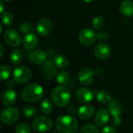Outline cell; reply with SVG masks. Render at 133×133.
I'll return each instance as SVG.
<instances>
[{
  "instance_id": "6da1fadb",
  "label": "cell",
  "mask_w": 133,
  "mask_h": 133,
  "mask_svg": "<svg viewBox=\"0 0 133 133\" xmlns=\"http://www.w3.org/2000/svg\"><path fill=\"white\" fill-rule=\"evenodd\" d=\"M55 125L58 133H76L79 129L78 121L72 115L59 116Z\"/></svg>"
},
{
  "instance_id": "7a4b0ae2",
  "label": "cell",
  "mask_w": 133,
  "mask_h": 133,
  "mask_svg": "<svg viewBox=\"0 0 133 133\" xmlns=\"http://www.w3.org/2000/svg\"><path fill=\"white\" fill-rule=\"evenodd\" d=\"M71 99L70 90L65 86H58L51 91L52 102L59 108L65 107L69 104Z\"/></svg>"
},
{
  "instance_id": "3957f363",
  "label": "cell",
  "mask_w": 133,
  "mask_h": 133,
  "mask_svg": "<svg viewBox=\"0 0 133 133\" xmlns=\"http://www.w3.org/2000/svg\"><path fill=\"white\" fill-rule=\"evenodd\" d=\"M44 89L37 83H30L23 88L21 93L22 99L26 102H36L42 99Z\"/></svg>"
},
{
  "instance_id": "277c9868",
  "label": "cell",
  "mask_w": 133,
  "mask_h": 133,
  "mask_svg": "<svg viewBox=\"0 0 133 133\" xmlns=\"http://www.w3.org/2000/svg\"><path fill=\"white\" fill-rule=\"evenodd\" d=\"M51 119L45 115L37 116L32 122V128L34 132L38 133L48 132L52 128Z\"/></svg>"
},
{
  "instance_id": "5b68a950",
  "label": "cell",
  "mask_w": 133,
  "mask_h": 133,
  "mask_svg": "<svg viewBox=\"0 0 133 133\" xmlns=\"http://www.w3.org/2000/svg\"><path fill=\"white\" fill-rule=\"evenodd\" d=\"M32 76V72L30 69L25 66H19L16 68L12 73L13 80L19 84L25 83L28 82Z\"/></svg>"
},
{
  "instance_id": "8992f818",
  "label": "cell",
  "mask_w": 133,
  "mask_h": 133,
  "mask_svg": "<svg viewBox=\"0 0 133 133\" xmlns=\"http://www.w3.org/2000/svg\"><path fill=\"white\" fill-rule=\"evenodd\" d=\"M19 118V111L16 108H8L4 109L0 115L1 122L5 125H12L16 123Z\"/></svg>"
},
{
  "instance_id": "52a82bcc",
  "label": "cell",
  "mask_w": 133,
  "mask_h": 133,
  "mask_svg": "<svg viewBox=\"0 0 133 133\" xmlns=\"http://www.w3.org/2000/svg\"><path fill=\"white\" fill-rule=\"evenodd\" d=\"M97 40V34L90 28L83 29L79 34V41L83 46H91Z\"/></svg>"
},
{
  "instance_id": "ba28073f",
  "label": "cell",
  "mask_w": 133,
  "mask_h": 133,
  "mask_svg": "<svg viewBox=\"0 0 133 133\" xmlns=\"http://www.w3.org/2000/svg\"><path fill=\"white\" fill-rule=\"evenodd\" d=\"M5 42L11 47H17L22 41L19 33L15 29H8L3 35Z\"/></svg>"
},
{
  "instance_id": "9c48e42d",
  "label": "cell",
  "mask_w": 133,
  "mask_h": 133,
  "mask_svg": "<svg viewBox=\"0 0 133 133\" xmlns=\"http://www.w3.org/2000/svg\"><path fill=\"white\" fill-rule=\"evenodd\" d=\"M56 66L54 64V62L51 60L45 61L41 66V72L44 77L48 79H53L57 76Z\"/></svg>"
},
{
  "instance_id": "30bf717a",
  "label": "cell",
  "mask_w": 133,
  "mask_h": 133,
  "mask_svg": "<svg viewBox=\"0 0 133 133\" xmlns=\"http://www.w3.org/2000/svg\"><path fill=\"white\" fill-rule=\"evenodd\" d=\"M78 78L81 84L89 86L92 84L94 79V72L90 68H83L79 71Z\"/></svg>"
},
{
  "instance_id": "8fae6325",
  "label": "cell",
  "mask_w": 133,
  "mask_h": 133,
  "mask_svg": "<svg viewBox=\"0 0 133 133\" xmlns=\"http://www.w3.org/2000/svg\"><path fill=\"white\" fill-rule=\"evenodd\" d=\"M77 101L82 104H87L90 103L94 99V93L87 88H79L76 92Z\"/></svg>"
},
{
  "instance_id": "7c38bea8",
  "label": "cell",
  "mask_w": 133,
  "mask_h": 133,
  "mask_svg": "<svg viewBox=\"0 0 133 133\" xmlns=\"http://www.w3.org/2000/svg\"><path fill=\"white\" fill-rule=\"evenodd\" d=\"M36 29L41 36H48L52 30V23L47 18L41 19L37 23Z\"/></svg>"
},
{
  "instance_id": "4fadbf2b",
  "label": "cell",
  "mask_w": 133,
  "mask_h": 133,
  "mask_svg": "<svg viewBox=\"0 0 133 133\" xmlns=\"http://www.w3.org/2000/svg\"><path fill=\"white\" fill-rule=\"evenodd\" d=\"M94 55L97 58L101 60H104L110 56L111 48L106 43H99L94 48Z\"/></svg>"
},
{
  "instance_id": "5bb4252c",
  "label": "cell",
  "mask_w": 133,
  "mask_h": 133,
  "mask_svg": "<svg viewBox=\"0 0 133 133\" xmlns=\"http://www.w3.org/2000/svg\"><path fill=\"white\" fill-rule=\"evenodd\" d=\"M47 52L42 50H34L29 55V60L34 65H42L47 59Z\"/></svg>"
},
{
  "instance_id": "9a60e30c",
  "label": "cell",
  "mask_w": 133,
  "mask_h": 133,
  "mask_svg": "<svg viewBox=\"0 0 133 133\" xmlns=\"http://www.w3.org/2000/svg\"><path fill=\"white\" fill-rule=\"evenodd\" d=\"M17 100V94L12 89H8L3 92L1 97V101L5 106H11L16 103Z\"/></svg>"
},
{
  "instance_id": "2e32d148",
  "label": "cell",
  "mask_w": 133,
  "mask_h": 133,
  "mask_svg": "<svg viewBox=\"0 0 133 133\" xmlns=\"http://www.w3.org/2000/svg\"><path fill=\"white\" fill-rule=\"evenodd\" d=\"M110 120V112L104 108L99 109L94 117V122L97 125L103 127L105 126L106 124Z\"/></svg>"
},
{
  "instance_id": "e0dca14e",
  "label": "cell",
  "mask_w": 133,
  "mask_h": 133,
  "mask_svg": "<svg viewBox=\"0 0 133 133\" xmlns=\"http://www.w3.org/2000/svg\"><path fill=\"white\" fill-rule=\"evenodd\" d=\"M108 111L112 117H120L123 113V107L118 100H111L108 103Z\"/></svg>"
},
{
  "instance_id": "ac0fdd59",
  "label": "cell",
  "mask_w": 133,
  "mask_h": 133,
  "mask_svg": "<svg viewBox=\"0 0 133 133\" xmlns=\"http://www.w3.org/2000/svg\"><path fill=\"white\" fill-rule=\"evenodd\" d=\"M38 44V38L33 33L27 34L23 40V47L27 50H32L36 48Z\"/></svg>"
},
{
  "instance_id": "d6986e66",
  "label": "cell",
  "mask_w": 133,
  "mask_h": 133,
  "mask_svg": "<svg viewBox=\"0 0 133 133\" xmlns=\"http://www.w3.org/2000/svg\"><path fill=\"white\" fill-rule=\"evenodd\" d=\"M77 115L79 118L83 120H87L90 118L94 114V108L91 105H83L80 107L77 111Z\"/></svg>"
},
{
  "instance_id": "ffe728a7",
  "label": "cell",
  "mask_w": 133,
  "mask_h": 133,
  "mask_svg": "<svg viewBox=\"0 0 133 133\" xmlns=\"http://www.w3.org/2000/svg\"><path fill=\"white\" fill-rule=\"evenodd\" d=\"M120 11L122 15L130 17L133 16V2L131 0H124L120 5Z\"/></svg>"
},
{
  "instance_id": "44dd1931",
  "label": "cell",
  "mask_w": 133,
  "mask_h": 133,
  "mask_svg": "<svg viewBox=\"0 0 133 133\" xmlns=\"http://www.w3.org/2000/svg\"><path fill=\"white\" fill-rule=\"evenodd\" d=\"M53 62L56 68L58 69H65L68 67L69 64V61L68 58L63 55H57L55 57Z\"/></svg>"
},
{
  "instance_id": "7402d4cb",
  "label": "cell",
  "mask_w": 133,
  "mask_h": 133,
  "mask_svg": "<svg viewBox=\"0 0 133 133\" xmlns=\"http://www.w3.org/2000/svg\"><path fill=\"white\" fill-rule=\"evenodd\" d=\"M97 101L101 104H108L112 100V95L108 90H100L97 94Z\"/></svg>"
},
{
  "instance_id": "603a6c76",
  "label": "cell",
  "mask_w": 133,
  "mask_h": 133,
  "mask_svg": "<svg viewBox=\"0 0 133 133\" xmlns=\"http://www.w3.org/2000/svg\"><path fill=\"white\" fill-rule=\"evenodd\" d=\"M23 58V52L19 49H14L12 51V52L10 54L9 59L12 65H19L22 62Z\"/></svg>"
},
{
  "instance_id": "cb8c5ba5",
  "label": "cell",
  "mask_w": 133,
  "mask_h": 133,
  "mask_svg": "<svg viewBox=\"0 0 133 133\" xmlns=\"http://www.w3.org/2000/svg\"><path fill=\"white\" fill-rule=\"evenodd\" d=\"M40 108H41V111L44 114L49 115L53 111V104H52L51 101H50V99H48V98L43 99L42 101L41 102Z\"/></svg>"
},
{
  "instance_id": "d4e9b609",
  "label": "cell",
  "mask_w": 133,
  "mask_h": 133,
  "mask_svg": "<svg viewBox=\"0 0 133 133\" xmlns=\"http://www.w3.org/2000/svg\"><path fill=\"white\" fill-rule=\"evenodd\" d=\"M22 113L25 117L30 118L37 116L38 111L37 108L34 106H26L22 109Z\"/></svg>"
},
{
  "instance_id": "484cf974",
  "label": "cell",
  "mask_w": 133,
  "mask_h": 133,
  "mask_svg": "<svg viewBox=\"0 0 133 133\" xmlns=\"http://www.w3.org/2000/svg\"><path fill=\"white\" fill-rule=\"evenodd\" d=\"M56 79L58 84L62 85V86H65V84H67L69 83V75L67 72L65 71H62L60 72H58L56 76Z\"/></svg>"
},
{
  "instance_id": "4316f807",
  "label": "cell",
  "mask_w": 133,
  "mask_h": 133,
  "mask_svg": "<svg viewBox=\"0 0 133 133\" xmlns=\"http://www.w3.org/2000/svg\"><path fill=\"white\" fill-rule=\"evenodd\" d=\"M11 69L10 67H9L8 65H2L0 67V77H1V80L4 81L8 79V78L11 75Z\"/></svg>"
},
{
  "instance_id": "83f0119b",
  "label": "cell",
  "mask_w": 133,
  "mask_h": 133,
  "mask_svg": "<svg viewBox=\"0 0 133 133\" xmlns=\"http://www.w3.org/2000/svg\"><path fill=\"white\" fill-rule=\"evenodd\" d=\"M79 133H99V129L93 124H87L81 128Z\"/></svg>"
},
{
  "instance_id": "f1b7e54d",
  "label": "cell",
  "mask_w": 133,
  "mask_h": 133,
  "mask_svg": "<svg viewBox=\"0 0 133 133\" xmlns=\"http://www.w3.org/2000/svg\"><path fill=\"white\" fill-rule=\"evenodd\" d=\"M2 21L5 26H10L13 22V16L10 12H5L2 14Z\"/></svg>"
},
{
  "instance_id": "f546056e",
  "label": "cell",
  "mask_w": 133,
  "mask_h": 133,
  "mask_svg": "<svg viewBox=\"0 0 133 133\" xmlns=\"http://www.w3.org/2000/svg\"><path fill=\"white\" fill-rule=\"evenodd\" d=\"M104 17H102L101 16H96L93 21H92V23H93V26L96 29V30H100L101 29L104 25Z\"/></svg>"
},
{
  "instance_id": "4dcf8cb0",
  "label": "cell",
  "mask_w": 133,
  "mask_h": 133,
  "mask_svg": "<svg viewBox=\"0 0 133 133\" xmlns=\"http://www.w3.org/2000/svg\"><path fill=\"white\" fill-rule=\"evenodd\" d=\"M15 132L16 133H30L31 129L28 125L25 123H19L16 126Z\"/></svg>"
},
{
  "instance_id": "1f68e13d",
  "label": "cell",
  "mask_w": 133,
  "mask_h": 133,
  "mask_svg": "<svg viewBox=\"0 0 133 133\" xmlns=\"http://www.w3.org/2000/svg\"><path fill=\"white\" fill-rule=\"evenodd\" d=\"M19 30L23 34H30L34 30V26L31 23L25 22L21 23L19 26Z\"/></svg>"
},
{
  "instance_id": "d6a6232c",
  "label": "cell",
  "mask_w": 133,
  "mask_h": 133,
  "mask_svg": "<svg viewBox=\"0 0 133 133\" xmlns=\"http://www.w3.org/2000/svg\"><path fill=\"white\" fill-rule=\"evenodd\" d=\"M109 39V34L106 30H100L97 34V40L100 41H106Z\"/></svg>"
},
{
  "instance_id": "836d02e7",
  "label": "cell",
  "mask_w": 133,
  "mask_h": 133,
  "mask_svg": "<svg viewBox=\"0 0 133 133\" xmlns=\"http://www.w3.org/2000/svg\"><path fill=\"white\" fill-rule=\"evenodd\" d=\"M111 124L115 128L119 127L122 124V119L120 117H112V119L111 121Z\"/></svg>"
},
{
  "instance_id": "e575fe53",
  "label": "cell",
  "mask_w": 133,
  "mask_h": 133,
  "mask_svg": "<svg viewBox=\"0 0 133 133\" xmlns=\"http://www.w3.org/2000/svg\"><path fill=\"white\" fill-rule=\"evenodd\" d=\"M101 133H116V129L114 126H105Z\"/></svg>"
},
{
  "instance_id": "d590c367",
  "label": "cell",
  "mask_w": 133,
  "mask_h": 133,
  "mask_svg": "<svg viewBox=\"0 0 133 133\" xmlns=\"http://www.w3.org/2000/svg\"><path fill=\"white\" fill-rule=\"evenodd\" d=\"M76 106H74L73 104H72V105H70V106H69V108H68V112L69 113H70L72 115H75L76 113H77L78 111H76Z\"/></svg>"
},
{
  "instance_id": "8d00e7d4",
  "label": "cell",
  "mask_w": 133,
  "mask_h": 133,
  "mask_svg": "<svg viewBox=\"0 0 133 133\" xmlns=\"http://www.w3.org/2000/svg\"><path fill=\"white\" fill-rule=\"evenodd\" d=\"M13 86H14V82L12 79L7 80V82H6V87H9V89H12V87H13Z\"/></svg>"
},
{
  "instance_id": "74e56055",
  "label": "cell",
  "mask_w": 133,
  "mask_h": 133,
  "mask_svg": "<svg viewBox=\"0 0 133 133\" xmlns=\"http://www.w3.org/2000/svg\"><path fill=\"white\" fill-rule=\"evenodd\" d=\"M0 5H1V12L3 13V3H2V1H1Z\"/></svg>"
},
{
  "instance_id": "f35d334b",
  "label": "cell",
  "mask_w": 133,
  "mask_h": 133,
  "mask_svg": "<svg viewBox=\"0 0 133 133\" xmlns=\"http://www.w3.org/2000/svg\"><path fill=\"white\" fill-rule=\"evenodd\" d=\"M0 47H1V55H0V57L2 56V54H3V47H2V44H0Z\"/></svg>"
},
{
  "instance_id": "ab89813d",
  "label": "cell",
  "mask_w": 133,
  "mask_h": 133,
  "mask_svg": "<svg viewBox=\"0 0 133 133\" xmlns=\"http://www.w3.org/2000/svg\"><path fill=\"white\" fill-rule=\"evenodd\" d=\"M83 2H91L93 0H83Z\"/></svg>"
},
{
  "instance_id": "60d3db41",
  "label": "cell",
  "mask_w": 133,
  "mask_h": 133,
  "mask_svg": "<svg viewBox=\"0 0 133 133\" xmlns=\"http://www.w3.org/2000/svg\"><path fill=\"white\" fill-rule=\"evenodd\" d=\"M2 1H5V2H11L12 0H2Z\"/></svg>"
},
{
  "instance_id": "b9f144b4",
  "label": "cell",
  "mask_w": 133,
  "mask_h": 133,
  "mask_svg": "<svg viewBox=\"0 0 133 133\" xmlns=\"http://www.w3.org/2000/svg\"><path fill=\"white\" fill-rule=\"evenodd\" d=\"M37 133H38V132H37Z\"/></svg>"
}]
</instances>
